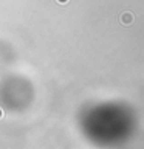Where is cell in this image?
<instances>
[{"label":"cell","instance_id":"1","mask_svg":"<svg viewBox=\"0 0 144 149\" xmlns=\"http://www.w3.org/2000/svg\"><path fill=\"white\" fill-rule=\"evenodd\" d=\"M121 22H123L124 25H130V23L133 22V16L130 13H124L123 16H121Z\"/></svg>","mask_w":144,"mask_h":149}]
</instances>
